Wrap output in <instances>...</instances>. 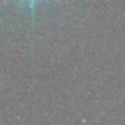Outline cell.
I'll return each instance as SVG.
<instances>
[{
    "instance_id": "obj_1",
    "label": "cell",
    "mask_w": 125,
    "mask_h": 125,
    "mask_svg": "<svg viewBox=\"0 0 125 125\" xmlns=\"http://www.w3.org/2000/svg\"><path fill=\"white\" fill-rule=\"evenodd\" d=\"M8 1H11V0H6L4 3H8ZM26 1H28V4H30L31 10H34V6H35V1H36V0H26ZM55 1H57V0H55Z\"/></svg>"
}]
</instances>
